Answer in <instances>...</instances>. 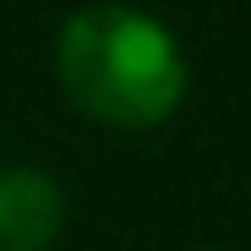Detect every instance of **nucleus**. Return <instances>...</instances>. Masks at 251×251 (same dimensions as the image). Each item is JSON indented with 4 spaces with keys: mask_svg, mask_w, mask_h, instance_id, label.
I'll return each mask as SVG.
<instances>
[{
    "mask_svg": "<svg viewBox=\"0 0 251 251\" xmlns=\"http://www.w3.org/2000/svg\"><path fill=\"white\" fill-rule=\"evenodd\" d=\"M66 229V191L44 170H0V251H50Z\"/></svg>",
    "mask_w": 251,
    "mask_h": 251,
    "instance_id": "nucleus-2",
    "label": "nucleus"
},
{
    "mask_svg": "<svg viewBox=\"0 0 251 251\" xmlns=\"http://www.w3.org/2000/svg\"><path fill=\"white\" fill-rule=\"evenodd\" d=\"M55 76L71 109L88 120L115 131H153L180 109L191 66L170 22L104 0L66 17L55 38Z\"/></svg>",
    "mask_w": 251,
    "mask_h": 251,
    "instance_id": "nucleus-1",
    "label": "nucleus"
}]
</instances>
